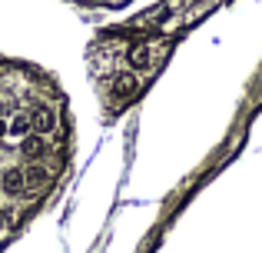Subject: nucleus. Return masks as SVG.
<instances>
[{
  "label": "nucleus",
  "mask_w": 262,
  "mask_h": 253,
  "mask_svg": "<svg viewBox=\"0 0 262 253\" xmlns=\"http://www.w3.org/2000/svg\"><path fill=\"white\" fill-rule=\"evenodd\" d=\"M7 137V117H0V140Z\"/></svg>",
  "instance_id": "8"
},
{
  "label": "nucleus",
  "mask_w": 262,
  "mask_h": 253,
  "mask_svg": "<svg viewBox=\"0 0 262 253\" xmlns=\"http://www.w3.org/2000/svg\"><path fill=\"white\" fill-rule=\"evenodd\" d=\"M153 47H156V44H133V47L126 50V64L133 67L136 73L149 70V67H153Z\"/></svg>",
  "instance_id": "4"
},
{
  "label": "nucleus",
  "mask_w": 262,
  "mask_h": 253,
  "mask_svg": "<svg viewBox=\"0 0 262 253\" xmlns=\"http://www.w3.org/2000/svg\"><path fill=\"white\" fill-rule=\"evenodd\" d=\"M47 153H50V147H47L43 133H27L24 140H20V157H24L27 163H40Z\"/></svg>",
  "instance_id": "1"
},
{
  "label": "nucleus",
  "mask_w": 262,
  "mask_h": 253,
  "mask_svg": "<svg viewBox=\"0 0 262 253\" xmlns=\"http://www.w3.org/2000/svg\"><path fill=\"white\" fill-rule=\"evenodd\" d=\"M24 177H27V190H43L47 183H50V170L40 167V163H27Z\"/></svg>",
  "instance_id": "6"
},
{
  "label": "nucleus",
  "mask_w": 262,
  "mask_h": 253,
  "mask_svg": "<svg viewBox=\"0 0 262 253\" xmlns=\"http://www.w3.org/2000/svg\"><path fill=\"white\" fill-rule=\"evenodd\" d=\"M7 230V217H4V210H0V233Z\"/></svg>",
  "instance_id": "9"
},
{
  "label": "nucleus",
  "mask_w": 262,
  "mask_h": 253,
  "mask_svg": "<svg viewBox=\"0 0 262 253\" xmlns=\"http://www.w3.org/2000/svg\"><path fill=\"white\" fill-rule=\"evenodd\" d=\"M30 124H33V133H53L57 130V110L53 107H47V104H37L30 110Z\"/></svg>",
  "instance_id": "3"
},
{
  "label": "nucleus",
  "mask_w": 262,
  "mask_h": 253,
  "mask_svg": "<svg viewBox=\"0 0 262 253\" xmlns=\"http://www.w3.org/2000/svg\"><path fill=\"white\" fill-rule=\"evenodd\" d=\"M27 133H33V124H30V113L17 110L7 117V137H17V140H24Z\"/></svg>",
  "instance_id": "5"
},
{
  "label": "nucleus",
  "mask_w": 262,
  "mask_h": 253,
  "mask_svg": "<svg viewBox=\"0 0 262 253\" xmlns=\"http://www.w3.org/2000/svg\"><path fill=\"white\" fill-rule=\"evenodd\" d=\"M0 190H4V197H24L27 193L24 167H7L4 173H0Z\"/></svg>",
  "instance_id": "2"
},
{
  "label": "nucleus",
  "mask_w": 262,
  "mask_h": 253,
  "mask_svg": "<svg viewBox=\"0 0 262 253\" xmlns=\"http://www.w3.org/2000/svg\"><path fill=\"white\" fill-rule=\"evenodd\" d=\"M136 87H140V77H136V73H120V77L113 80V93L116 97H133Z\"/></svg>",
  "instance_id": "7"
}]
</instances>
